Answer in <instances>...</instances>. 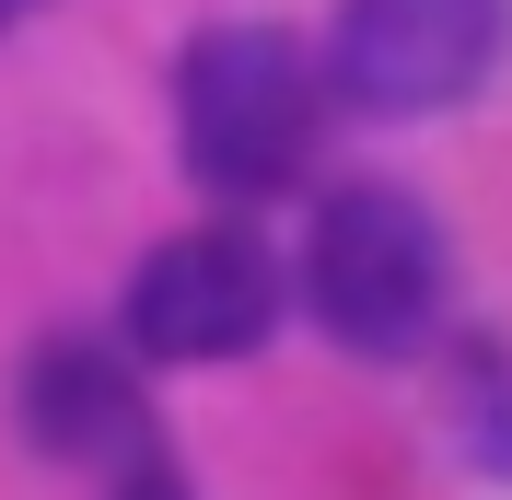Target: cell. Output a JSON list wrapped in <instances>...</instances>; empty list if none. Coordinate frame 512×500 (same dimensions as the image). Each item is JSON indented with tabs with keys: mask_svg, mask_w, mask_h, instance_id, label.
Wrapping results in <instances>:
<instances>
[{
	"mask_svg": "<svg viewBox=\"0 0 512 500\" xmlns=\"http://www.w3.org/2000/svg\"><path fill=\"white\" fill-rule=\"evenodd\" d=\"M24 431L47 442V454H117V466H140V454H152L128 373L105 361V349H82V338L35 349V373H24Z\"/></svg>",
	"mask_w": 512,
	"mask_h": 500,
	"instance_id": "5b68a950",
	"label": "cell"
},
{
	"mask_svg": "<svg viewBox=\"0 0 512 500\" xmlns=\"http://www.w3.org/2000/svg\"><path fill=\"white\" fill-rule=\"evenodd\" d=\"M280 326V256L256 233H175L163 256H140L128 280V338L152 361H233Z\"/></svg>",
	"mask_w": 512,
	"mask_h": 500,
	"instance_id": "277c9868",
	"label": "cell"
},
{
	"mask_svg": "<svg viewBox=\"0 0 512 500\" xmlns=\"http://www.w3.org/2000/svg\"><path fill=\"white\" fill-rule=\"evenodd\" d=\"M128 500H187V489H175V466H163V454H140V466H128Z\"/></svg>",
	"mask_w": 512,
	"mask_h": 500,
	"instance_id": "8992f818",
	"label": "cell"
},
{
	"mask_svg": "<svg viewBox=\"0 0 512 500\" xmlns=\"http://www.w3.org/2000/svg\"><path fill=\"white\" fill-rule=\"evenodd\" d=\"M24 12H35V0H0V35H12V24H24Z\"/></svg>",
	"mask_w": 512,
	"mask_h": 500,
	"instance_id": "52a82bcc",
	"label": "cell"
},
{
	"mask_svg": "<svg viewBox=\"0 0 512 500\" xmlns=\"http://www.w3.org/2000/svg\"><path fill=\"white\" fill-rule=\"evenodd\" d=\"M175 117H187V163L210 187L256 198L303 163V117H315V59L280 24H210L175 70Z\"/></svg>",
	"mask_w": 512,
	"mask_h": 500,
	"instance_id": "7a4b0ae2",
	"label": "cell"
},
{
	"mask_svg": "<svg viewBox=\"0 0 512 500\" xmlns=\"http://www.w3.org/2000/svg\"><path fill=\"white\" fill-rule=\"evenodd\" d=\"M512 35V0H338L326 82L361 117H443L489 82Z\"/></svg>",
	"mask_w": 512,
	"mask_h": 500,
	"instance_id": "3957f363",
	"label": "cell"
},
{
	"mask_svg": "<svg viewBox=\"0 0 512 500\" xmlns=\"http://www.w3.org/2000/svg\"><path fill=\"white\" fill-rule=\"evenodd\" d=\"M315 326L361 361H408L443 326V221L419 210L408 187H338L303 256Z\"/></svg>",
	"mask_w": 512,
	"mask_h": 500,
	"instance_id": "6da1fadb",
	"label": "cell"
}]
</instances>
